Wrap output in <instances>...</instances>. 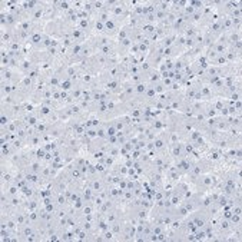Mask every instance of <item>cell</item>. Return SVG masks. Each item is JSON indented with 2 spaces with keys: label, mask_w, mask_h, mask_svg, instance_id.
Wrapping results in <instances>:
<instances>
[{
  "label": "cell",
  "mask_w": 242,
  "mask_h": 242,
  "mask_svg": "<svg viewBox=\"0 0 242 242\" xmlns=\"http://www.w3.org/2000/svg\"><path fill=\"white\" fill-rule=\"evenodd\" d=\"M149 126H151V128H152L153 130H155V132H158V133H159L162 129H163L165 122H163L162 119H153L151 123H149Z\"/></svg>",
  "instance_id": "cell-7"
},
{
  "label": "cell",
  "mask_w": 242,
  "mask_h": 242,
  "mask_svg": "<svg viewBox=\"0 0 242 242\" xmlns=\"http://www.w3.org/2000/svg\"><path fill=\"white\" fill-rule=\"evenodd\" d=\"M118 185H119V189L126 190V188H128V178H125V176H123L122 179H120V182H119Z\"/></svg>",
  "instance_id": "cell-21"
},
{
  "label": "cell",
  "mask_w": 242,
  "mask_h": 242,
  "mask_svg": "<svg viewBox=\"0 0 242 242\" xmlns=\"http://www.w3.org/2000/svg\"><path fill=\"white\" fill-rule=\"evenodd\" d=\"M113 162H115V158H112L110 155H106V156L103 158V163H105V166H106L107 169H110V168H112Z\"/></svg>",
  "instance_id": "cell-15"
},
{
  "label": "cell",
  "mask_w": 242,
  "mask_h": 242,
  "mask_svg": "<svg viewBox=\"0 0 242 242\" xmlns=\"http://www.w3.org/2000/svg\"><path fill=\"white\" fill-rule=\"evenodd\" d=\"M128 169H129V168H128L126 165H120L116 173H119L120 176H126V175H128Z\"/></svg>",
  "instance_id": "cell-19"
},
{
  "label": "cell",
  "mask_w": 242,
  "mask_h": 242,
  "mask_svg": "<svg viewBox=\"0 0 242 242\" xmlns=\"http://www.w3.org/2000/svg\"><path fill=\"white\" fill-rule=\"evenodd\" d=\"M23 142H25V140H22V139H19V138H17L16 140H14V142L12 143V146H13V148L16 149L17 152H19V149H22V148H23Z\"/></svg>",
  "instance_id": "cell-18"
},
{
  "label": "cell",
  "mask_w": 242,
  "mask_h": 242,
  "mask_svg": "<svg viewBox=\"0 0 242 242\" xmlns=\"http://www.w3.org/2000/svg\"><path fill=\"white\" fill-rule=\"evenodd\" d=\"M153 145H155V151L158 152H163L166 149V146L169 145L168 143V133H163V135H158L156 139L153 140Z\"/></svg>",
  "instance_id": "cell-1"
},
{
  "label": "cell",
  "mask_w": 242,
  "mask_h": 242,
  "mask_svg": "<svg viewBox=\"0 0 242 242\" xmlns=\"http://www.w3.org/2000/svg\"><path fill=\"white\" fill-rule=\"evenodd\" d=\"M231 216H232V211H223L222 212V216H221V218H222V219H231Z\"/></svg>",
  "instance_id": "cell-22"
},
{
  "label": "cell",
  "mask_w": 242,
  "mask_h": 242,
  "mask_svg": "<svg viewBox=\"0 0 242 242\" xmlns=\"http://www.w3.org/2000/svg\"><path fill=\"white\" fill-rule=\"evenodd\" d=\"M146 89H148V82H140L135 85V96H143Z\"/></svg>",
  "instance_id": "cell-6"
},
{
  "label": "cell",
  "mask_w": 242,
  "mask_h": 242,
  "mask_svg": "<svg viewBox=\"0 0 242 242\" xmlns=\"http://www.w3.org/2000/svg\"><path fill=\"white\" fill-rule=\"evenodd\" d=\"M82 10H85L87 14H91L95 12L93 9V2H83V7H82Z\"/></svg>",
  "instance_id": "cell-12"
},
{
  "label": "cell",
  "mask_w": 242,
  "mask_h": 242,
  "mask_svg": "<svg viewBox=\"0 0 242 242\" xmlns=\"http://www.w3.org/2000/svg\"><path fill=\"white\" fill-rule=\"evenodd\" d=\"M53 113V109L50 106H46V105H40L39 109H37V115H39V118H49L50 115Z\"/></svg>",
  "instance_id": "cell-5"
},
{
  "label": "cell",
  "mask_w": 242,
  "mask_h": 242,
  "mask_svg": "<svg viewBox=\"0 0 242 242\" xmlns=\"http://www.w3.org/2000/svg\"><path fill=\"white\" fill-rule=\"evenodd\" d=\"M229 99L232 100V102H236V100H241V91H236L234 93L229 95Z\"/></svg>",
  "instance_id": "cell-20"
},
{
  "label": "cell",
  "mask_w": 242,
  "mask_h": 242,
  "mask_svg": "<svg viewBox=\"0 0 242 242\" xmlns=\"http://www.w3.org/2000/svg\"><path fill=\"white\" fill-rule=\"evenodd\" d=\"M152 86H153V89H155L156 95H161V93H163V92H166V87H165L163 85H162V82H158V83H153Z\"/></svg>",
  "instance_id": "cell-13"
},
{
  "label": "cell",
  "mask_w": 242,
  "mask_h": 242,
  "mask_svg": "<svg viewBox=\"0 0 242 242\" xmlns=\"http://www.w3.org/2000/svg\"><path fill=\"white\" fill-rule=\"evenodd\" d=\"M96 17H97V20L106 23L107 20L110 19V13H109V12H106V10H102V12H99V13L96 14Z\"/></svg>",
  "instance_id": "cell-10"
},
{
  "label": "cell",
  "mask_w": 242,
  "mask_h": 242,
  "mask_svg": "<svg viewBox=\"0 0 242 242\" xmlns=\"http://www.w3.org/2000/svg\"><path fill=\"white\" fill-rule=\"evenodd\" d=\"M85 135H86L89 139H96V138H97V129H95V128H91V129H86Z\"/></svg>",
  "instance_id": "cell-14"
},
{
  "label": "cell",
  "mask_w": 242,
  "mask_h": 242,
  "mask_svg": "<svg viewBox=\"0 0 242 242\" xmlns=\"http://www.w3.org/2000/svg\"><path fill=\"white\" fill-rule=\"evenodd\" d=\"M171 153L175 159H179L184 156V142H178L171 145Z\"/></svg>",
  "instance_id": "cell-2"
},
{
  "label": "cell",
  "mask_w": 242,
  "mask_h": 242,
  "mask_svg": "<svg viewBox=\"0 0 242 242\" xmlns=\"http://www.w3.org/2000/svg\"><path fill=\"white\" fill-rule=\"evenodd\" d=\"M70 36L74 43H80L85 39V32H82L79 27H72L70 29Z\"/></svg>",
  "instance_id": "cell-3"
},
{
  "label": "cell",
  "mask_w": 242,
  "mask_h": 242,
  "mask_svg": "<svg viewBox=\"0 0 242 242\" xmlns=\"http://www.w3.org/2000/svg\"><path fill=\"white\" fill-rule=\"evenodd\" d=\"M102 238H103V241H112V239H115V234H113L109 228L106 232L102 234Z\"/></svg>",
  "instance_id": "cell-16"
},
{
  "label": "cell",
  "mask_w": 242,
  "mask_h": 242,
  "mask_svg": "<svg viewBox=\"0 0 242 242\" xmlns=\"http://www.w3.org/2000/svg\"><path fill=\"white\" fill-rule=\"evenodd\" d=\"M33 66H35V65H33L29 59H27V60H22V63H20V66H19V69H17V70H19L23 76H26V74L33 69Z\"/></svg>",
  "instance_id": "cell-4"
},
{
  "label": "cell",
  "mask_w": 242,
  "mask_h": 242,
  "mask_svg": "<svg viewBox=\"0 0 242 242\" xmlns=\"http://www.w3.org/2000/svg\"><path fill=\"white\" fill-rule=\"evenodd\" d=\"M78 27L82 30V32H89V29H91V20L89 19H80L78 23Z\"/></svg>",
  "instance_id": "cell-9"
},
{
  "label": "cell",
  "mask_w": 242,
  "mask_h": 242,
  "mask_svg": "<svg viewBox=\"0 0 242 242\" xmlns=\"http://www.w3.org/2000/svg\"><path fill=\"white\" fill-rule=\"evenodd\" d=\"M26 76L32 79L33 82H35L36 79H40V76H42V73H40V66H33V69L26 74Z\"/></svg>",
  "instance_id": "cell-8"
},
{
  "label": "cell",
  "mask_w": 242,
  "mask_h": 242,
  "mask_svg": "<svg viewBox=\"0 0 242 242\" xmlns=\"http://www.w3.org/2000/svg\"><path fill=\"white\" fill-rule=\"evenodd\" d=\"M95 32L99 33V35H103L105 33V23L100 22V20H95Z\"/></svg>",
  "instance_id": "cell-11"
},
{
  "label": "cell",
  "mask_w": 242,
  "mask_h": 242,
  "mask_svg": "<svg viewBox=\"0 0 242 242\" xmlns=\"http://www.w3.org/2000/svg\"><path fill=\"white\" fill-rule=\"evenodd\" d=\"M161 82H162V85H163V86L166 87V91H168L169 87L172 86V83H173V80H172L171 78H162V79H161Z\"/></svg>",
  "instance_id": "cell-17"
}]
</instances>
